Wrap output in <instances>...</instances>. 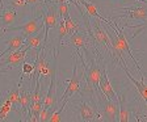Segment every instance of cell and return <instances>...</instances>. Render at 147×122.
Listing matches in <instances>:
<instances>
[{
  "label": "cell",
  "mask_w": 147,
  "mask_h": 122,
  "mask_svg": "<svg viewBox=\"0 0 147 122\" xmlns=\"http://www.w3.org/2000/svg\"><path fill=\"white\" fill-rule=\"evenodd\" d=\"M59 16L57 12V5L53 1H45L42 9V22H43V45H47V38L51 29L57 28Z\"/></svg>",
  "instance_id": "cell-1"
},
{
  "label": "cell",
  "mask_w": 147,
  "mask_h": 122,
  "mask_svg": "<svg viewBox=\"0 0 147 122\" xmlns=\"http://www.w3.org/2000/svg\"><path fill=\"white\" fill-rule=\"evenodd\" d=\"M43 30V22H42V12L40 16H33L29 20L24 22L21 25H17V26H9L7 28L4 33H12V32H21L22 36L28 37L32 36V34H36L38 32Z\"/></svg>",
  "instance_id": "cell-2"
},
{
  "label": "cell",
  "mask_w": 147,
  "mask_h": 122,
  "mask_svg": "<svg viewBox=\"0 0 147 122\" xmlns=\"http://www.w3.org/2000/svg\"><path fill=\"white\" fill-rule=\"evenodd\" d=\"M66 43L72 45L74 47H76V49H79V50H83V51L87 54V57H91V55H89V51H88L89 46H93L95 49H97V46H96L93 38H92L87 32H83L82 29L75 32V33H72V34H70V36H67Z\"/></svg>",
  "instance_id": "cell-3"
},
{
  "label": "cell",
  "mask_w": 147,
  "mask_h": 122,
  "mask_svg": "<svg viewBox=\"0 0 147 122\" xmlns=\"http://www.w3.org/2000/svg\"><path fill=\"white\" fill-rule=\"evenodd\" d=\"M29 50H32L29 46L24 45L21 49L15 50V51L9 53V54H5L0 58V68H5V70H12V68L17 67L24 62V59L26 58Z\"/></svg>",
  "instance_id": "cell-4"
},
{
  "label": "cell",
  "mask_w": 147,
  "mask_h": 122,
  "mask_svg": "<svg viewBox=\"0 0 147 122\" xmlns=\"http://www.w3.org/2000/svg\"><path fill=\"white\" fill-rule=\"evenodd\" d=\"M78 66H79V62L76 59V54L74 57V71H72V76H71L70 82L67 84V88L66 91L63 92L62 95V100H67L76 92H80L82 91V80H83V76H84V68L82 70V72H78Z\"/></svg>",
  "instance_id": "cell-5"
},
{
  "label": "cell",
  "mask_w": 147,
  "mask_h": 122,
  "mask_svg": "<svg viewBox=\"0 0 147 122\" xmlns=\"http://www.w3.org/2000/svg\"><path fill=\"white\" fill-rule=\"evenodd\" d=\"M98 91H100V93L102 96H105V97L110 98V100H117V93L114 92L113 87L110 84L105 62L102 63V68H101V75H100V80H98Z\"/></svg>",
  "instance_id": "cell-6"
},
{
  "label": "cell",
  "mask_w": 147,
  "mask_h": 122,
  "mask_svg": "<svg viewBox=\"0 0 147 122\" xmlns=\"http://www.w3.org/2000/svg\"><path fill=\"white\" fill-rule=\"evenodd\" d=\"M18 20V12L12 7L4 5L1 4V9H0V26L5 30L7 28L13 26Z\"/></svg>",
  "instance_id": "cell-7"
},
{
  "label": "cell",
  "mask_w": 147,
  "mask_h": 122,
  "mask_svg": "<svg viewBox=\"0 0 147 122\" xmlns=\"http://www.w3.org/2000/svg\"><path fill=\"white\" fill-rule=\"evenodd\" d=\"M118 98L117 100H110L104 96V109H102V116L107 121H118Z\"/></svg>",
  "instance_id": "cell-8"
},
{
  "label": "cell",
  "mask_w": 147,
  "mask_h": 122,
  "mask_svg": "<svg viewBox=\"0 0 147 122\" xmlns=\"http://www.w3.org/2000/svg\"><path fill=\"white\" fill-rule=\"evenodd\" d=\"M79 114L82 121H95L97 117V106L92 101H83L79 105Z\"/></svg>",
  "instance_id": "cell-9"
},
{
  "label": "cell",
  "mask_w": 147,
  "mask_h": 122,
  "mask_svg": "<svg viewBox=\"0 0 147 122\" xmlns=\"http://www.w3.org/2000/svg\"><path fill=\"white\" fill-rule=\"evenodd\" d=\"M123 17H127L129 20H137V21L141 22H146V7L144 4L142 7H138V8H126L122 9V15Z\"/></svg>",
  "instance_id": "cell-10"
},
{
  "label": "cell",
  "mask_w": 147,
  "mask_h": 122,
  "mask_svg": "<svg viewBox=\"0 0 147 122\" xmlns=\"http://www.w3.org/2000/svg\"><path fill=\"white\" fill-rule=\"evenodd\" d=\"M7 49L4 50V51H1V54H0V58L3 57V55L5 54H9V53H12L15 51V50H18V49H21L22 46L25 45V37L22 36H13L11 37L8 41H7Z\"/></svg>",
  "instance_id": "cell-11"
},
{
  "label": "cell",
  "mask_w": 147,
  "mask_h": 122,
  "mask_svg": "<svg viewBox=\"0 0 147 122\" xmlns=\"http://www.w3.org/2000/svg\"><path fill=\"white\" fill-rule=\"evenodd\" d=\"M122 68H123V71L126 72V75H127L129 80H130V82H131L133 84L137 87L138 93H139V96L142 97V100L146 101V100H147V91H146V83H144V75L142 73V75H141V82H137V80H135L134 78L131 76V73L129 72L127 66H123V64H122Z\"/></svg>",
  "instance_id": "cell-12"
},
{
  "label": "cell",
  "mask_w": 147,
  "mask_h": 122,
  "mask_svg": "<svg viewBox=\"0 0 147 122\" xmlns=\"http://www.w3.org/2000/svg\"><path fill=\"white\" fill-rule=\"evenodd\" d=\"M25 45L29 46L30 49H37L40 50L43 46V30L38 32L36 34L25 37Z\"/></svg>",
  "instance_id": "cell-13"
},
{
  "label": "cell",
  "mask_w": 147,
  "mask_h": 122,
  "mask_svg": "<svg viewBox=\"0 0 147 122\" xmlns=\"http://www.w3.org/2000/svg\"><path fill=\"white\" fill-rule=\"evenodd\" d=\"M30 102H32V92L26 91V89H22L20 92V102H18L20 112H22V116H28Z\"/></svg>",
  "instance_id": "cell-14"
},
{
  "label": "cell",
  "mask_w": 147,
  "mask_h": 122,
  "mask_svg": "<svg viewBox=\"0 0 147 122\" xmlns=\"http://www.w3.org/2000/svg\"><path fill=\"white\" fill-rule=\"evenodd\" d=\"M76 1L80 4V5H83L84 8H86V13L88 15L89 18L96 17V18H100L101 20V18L104 17V16H101L100 13H98L97 7H96L93 3H89L88 0H76Z\"/></svg>",
  "instance_id": "cell-15"
},
{
  "label": "cell",
  "mask_w": 147,
  "mask_h": 122,
  "mask_svg": "<svg viewBox=\"0 0 147 122\" xmlns=\"http://www.w3.org/2000/svg\"><path fill=\"white\" fill-rule=\"evenodd\" d=\"M63 21H64L66 30H67V36H70V34H72V33H75V32H78V30H80V29H82V26H80V22L78 21V20H75V18L71 17L70 13L64 16V17H63Z\"/></svg>",
  "instance_id": "cell-16"
},
{
  "label": "cell",
  "mask_w": 147,
  "mask_h": 122,
  "mask_svg": "<svg viewBox=\"0 0 147 122\" xmlns=\"http://www.w3.org/2000/svg\"><path fill=\"white\" fill-rule=\"evenodd\" d=\"M118 98V105H119V112H118V121L121 122H127L130 119V113H129V108L126 105V101L123 96H117Z\"/></svg>",
  "instance_id": "cell-17"
},
{
  "label": "cell",
  "mask_w": 147,
  "mask_h": 122,
  "mask_svg": "<svg viewBox=\"0 0 147 122\" xmlns=\"http://www.w3.org/2000/svg\"><path fill=\"white\" fill-rule=\"evenodd\" d=\"M22 86V78H20V82L15 86V88H12L8 92L7 97L9 98V101L12 102V106H18V102H20V88Z\"/></svg>",
  "instance_id": "cell-18"
},
{
  "label": "cell",
  "mask_w": 147,
  "mask_h": 122,
  "mask_svg": "<svg viewBox=\"0 0 147 122\" xmlns=\"http://www.w3.org/2000/svg\"><path fill=\"white\" fill-rule=\"evenodd\" d=\"M12 102L9 101L8 97L4 98L3 104L0 105V121H4V119H7V116H8V113L12 110Z\"/></svg>",
  "instance_id": "cell-19"
},
{
  "label": "cell",
  "mask_w": 147,
  "mask_h": 122,
  "mask_svg": "<svg viewBox=\"0 0 147 122\" xmlns=\"http://www.w3.org/2000/svg\"><path fill=\"white\" fill-rule=\"evenodd\" d=\"M55 5H57V12H58L59 18H63L66 15H68V12H70L68 3H66V1H59V3H57Z\"/></svg>",
  "instance_id": "cell-20"
},
{
  "label": "cell",
  "mask_w": 147,
  "mask_h": 122,
  "mask_svg": "<svg viewBox=\"0 0 147 122\" xmlns=\"http://www.w3.org/2000/svg\"><path fill=\"white\" fill-rule=\"evenodd\" d=\"M7 3H8L9 7H12V8L16 9V11H18V9H24L25 7L28 5L25 0H7Z\"/></svg>",
  "instance_id": "cell-21"
},
{
  "label": "cell",
  "mask_w": 147,
  "mask_h": 122,
  "mask_svg": "<svg viewBox=\"0 0 147 122\" xmlns=\"http://www.w3.org/2000/svg\"><path fill=\"white\" fill-rule=\"evenodd\" d=\"M34 72V62H22V73L32 75Z\"/></svg>",
  "instance_id": "cell-22"
},
{
  "label": "cell",
  "mask_w": 147,
  "mask_h": 122,
  "mask_svg": "<svg viewBox=\"0 0 147 122\" xmlns=\"http://www.w3.org/2000/svg\"><path fill=\"white\" fill-rule=\"evenodd\" d=\"M25 1H26L28 5H30L33 9L36 8L37 5H40V4L42 3V0H25Z\"/></svg>",
  "instance_id": "cell-23"
},
{
  "label": "cell",
  "mask_w": 147,
  "mask_h": 122,
  "mask_svg": "<svg viewBox=\"0 0 147 122\" xmlns=\"http://www.w3.org/2000/svg\"><path fill=\"white\" fill-rule=\"evenodd\" d=\"M54 4H57V3H59V1H72V0H51Z\"/></svg>",
  "instance_id": "cell-24"
},
{
  "label": "cell",
  "mask_w": 147,
  "mask_h": 122,
  "mask_svg": "<svg viewBox=\"0 0 147 122\" xmlns=\"http://www.w3.org/2000/svg\"><path fill=\"white\" fill-rule=\"evenodd\" d=\"M8 72V70H5V68H0V73H5Z\"/></svg>",
  "instance_id": "cell-25"
},
{
  "label": "cell",
  "mask_w": 147,
  "mask_h": 122,
  "mask_svg": "<svg viewBox=\"0 0 147 122\" xmlns=\"http://www.w3.org/2000/svg\"><path fill=\"white\" fill-rule=\"evenodd\" d=\"M138 1H141V3H144V1H146V0H138Z\"/></svg>",
  "instance_id": "cell-26"
},
{
  "label": "cell",
  "mask_w": 147,
  "mask_h": 122,
  "mask_svg": "<svg viewBox=\"0 0 147 122\" xmlns=\"http://www.w3.org/2000/svg\"><path fill=\"white\" fill-rule=\"evenodd\" d=\"M1 4H3V3H1ZM0 9H1V5H0Z\"/></svg>",
  "instance_id": "cell-27"
}]
</instances>
